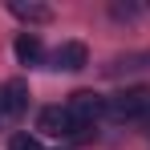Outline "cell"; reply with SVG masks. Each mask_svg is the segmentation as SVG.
Returning a JSON list of instances; mask_svg holds the SVG:
<instances>
[{
	"instance_id": "cell-1",
	"label": "cell",
	"mask_w": 150,
	"mask_h": 150,
	"mask_svg": "<svg viewBox=\"0 0 150 150\" xmlns=\"http://www.w3.org/2000/svg\"><path fill=\"white\" fill-rule=\"evenodd\" d=\"M65 110H69V118H73V138H85V130H93V122L105 114V101H101L93 89H77Z\"/></svg>"
},
{
	"instance_id": "cell-2",
	"label": "cell",
	"mask_w": 150,
	"mask_h": 150,
	"mask_svg": "<svg viewBox=\"0 0 150 150\" xmlns=\"http://www.w3.org/2000/svg\"><path fill=\"white\" fill-rule=\"evenodd\" d=\"M105 114L114 118V122H134V118H142V114H150V89H122L118 98H110V105H105Z\"/></svg>"
},
{
	"instance_id": "cell-3",
	"label": "cell",
	"mask_w": 150,
	"mask_h": 150,
	"mask_svg": "<svg viewBox=\"0 0 150 150\" xmlns=\"http://www.w3.org/2000/svg\"><path fill=\"white\" fill-rule=\"evenodd\" d=\"M37 130L49 134V138H65V134H73V118H69L65 105H45L41 118H37Z\"/></svg>"
},
{
	"instance_id": "cell-4",
	"label": "cell",
	"mask_w": 150,
	"mask_h": 150,
	"mask_svg": "<svg viewBox=\"0 0 150 150\" xmlns=\"http://www.w3.org/2000/svg\"><path fill=\"white\" fill-rule=\"evenodd\" d=\"M53 69H65V73H77V69H85V61H89V53H85V45L81 41H65L61 49L49 57Z\"/></svg>"
},
{
	"instance_id": "cell-5",
	"label": "cell",
	"mask_w": 150,
	"mask_h": 150,
	"mask_svg": "<svg viewBox=\"0 0 150 150\" xmlns=\"http://www.w3.org/2000/svg\"><path fill=\"white\" fill-rule=\"evenodd\" d=\"M16 61L21 65H41L45 61V45H41L37 33H21L16 37Z\"/></svg>"
},
{
	"instance_id": "cell-6",
	"label": "cell",
	"mask_w": 150,
	"mask_h": 150,
	"mask_svg": "<svg viewBox=\"0 0 150 150\" xmlns=\"http://www.w3.org/2000/svg\"><path fill=\"white\" fill-rule=\"evenodd\" d=\"M4 101H8V118L21 114V110L28 105V85L25 81H8V85H4Z\"/></svg>"
},
{
	"instance_id": "cell-7",
	"label": "cell",
	"mask_w": 150,
	"mask_h": 150,
	"mask_svg": "<svg viewBox=\"0 0 150 150\" xmlns=\"http://www.w3.org/2000/svg\"><path fill=\"white\" fill-rule=\"evenodd\" d=\"M12 16H21V21H37V25H45L53 12L45 8V4H25V0H16L12 4Z\"/></svg>"
},
{
	"instance_id": "cell-8",
	"label": "cell",
	"mask_w": 150,
	"mask_h": 150,
	"mask_svg": "<svg viewBox=\"0 0 150 150\" xmlns=\"http://www.w3.org/2000/svg\"><path fill=\"white\" fill-rule=\"evenodd\" d=\"M8 150H41V142H37L33 134H12V142H8Z\"/></svg>"
},
{
	"instance_id": "cell-9",
	"label": "cell",
	"mask_w": 150,
	"mask_h": 150,
	"mask_svg": "<svg viewBox=\"0 0 150 150\" xmlns=\"http://www.w3.org/2000/svg\"><path fill=\"white\" fill-rule=\"evenodd\" d=\"M0 118H8V101H4V85H0Z\"/></svg>"
},
{
	"instance_id": "cell-10",
	"label": "cell",
	"mask_w": 150,
	"mask_h": 150,
	"mask_svg": "<svg viewBox=\"0 0 150 150\" xmlns=\"http://www.w3.org/2000/svg\"><path fill=\"white\" fill-rule=\"evenodd\" d=\"M146 118H150V114H146Z\"/></svg>"
}]
</instances>
